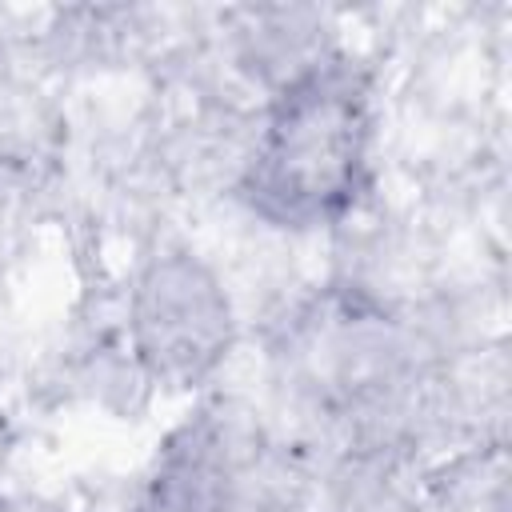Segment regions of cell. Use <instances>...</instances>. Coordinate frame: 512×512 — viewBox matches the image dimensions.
<instances>
[{"label":"cell","mask_w":512,"mask_h":512,"mask_svg":"<svg viewBox=\"0 0 512 512\" xmlns=\"http://www.w3.org/2000/svg\"><path fill=\"white\" fill-rule=\"evenodd\" d=\"M368 144L364 84L344 60H312L284 92L256 148L252 200L272 220H328L356 196Z\"/></svg>","instance_id":"1"},{"label":"cell","mask_w":512,"mask_h":512,"mask_svg":"<svg viewBox=\"0 0 512 512\" xmlns=\"http://www.w3.org/2000/svg\"><path fill=\"white\" fill-rule=\"evenodd\" d=\"M136 336L140 356L156 372L196 380L228 344V304L204 268L180 256L164 260L140 284Z\"/></svg>","instance_id":"2"}]
</instances>
